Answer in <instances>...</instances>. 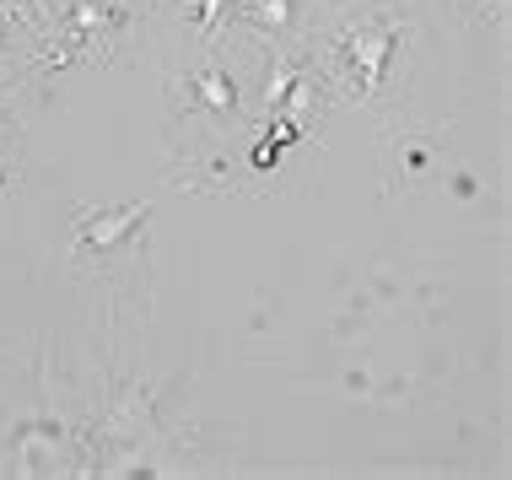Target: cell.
<instances>
[{
  "label": "cell",
  "instance_id": "cell-1",
  "mask_svg": "<svg viewBox=\"0 0 512 480\" xmlns=\"http://www.w3.org/2000/svg\"><path fill=\"white\" fill-rule=\"evenodd\" d=\"M0 464H6V475H17V480L76 475V454H71V443H65L60 421H27V427H17Z\"/></svg>",
  "mask_w": 512,
  "mask_h": 480
},
{
  "label": "cell",
  "instance_id": "cell-2",
  "mask_svg": "<svg viewBox=\"0 0 512 480\" xmlns=\"http://www.w3.org/2000/svg\"><path fill=\"white\" fill-rule=\"evenodd\" d=\"M146 222H151V205L146 200L108 205V211H98V205H81L76 222H71V249L81 259H108V254H119Z\"/></svg>",
  "mask_w": 512,
  "mask_h": 480
},
{
  "label": "cell",
  "instance_id": "cell-3",
  "mask_svg": "<svg viewBox=\"0 0 512 480\" xmlns=\"http://www.w3.org/2000/svg\"><path fill=\"white\" fill-rule=\"evenodd\" d=\"M399 38H405V27H399V22H367V27H345V33H340L345 65H351V92H356V103L378 98L383 71H389Z\"/></svg>",
  "mask_w": 512,
  "mask_h": 480
},
{
  "label": "cell",
  "instance_id": "cell-4",
  "mask_svg": "<svg viewBox=\"0 0 512 480\" xmlns=\"http://www.w3.org/2000/svg\"><path fill=\"white\" fill-rule=\"evenodd\" d=\"M124 22V6L119 0H76L71 17H65V27H71V38H81V44H92V38H108L119 33Z\"/></svg>",
  "mask_w": 512,
  "mask_h": 480
},
{
  "label": "cell",
  "instance_id": "cell-5",
  "mask_svg": "<svg viewBox=\"0 0 512 480\" xmlns=\"http://www.w3.org/2000/svg\"><path fill=\"white\" fill-rule=\"evenodd\" d=\"M189 87H195V103L211 108V114H221V119L238 108V81H232V71H221V65H205Z\"/></svg>",
  "mask_w": 512,
  "mask_h": 480
},
{
  "label": "cell",
  "instance_id": "cell-6",
  "mask_svg": "<svg viewBox=\"0 0 512 480\" xmlns=\"http://www.w3.org/2000/svg\"><path fill=\"white\" fill-rule=\"evenodd\" d=\"M437 162H442L437 141H415V135H410V141H399V173H405V178H426Z\"/></svg>",
  "mask_w": 512,
  "mask_h": 480
},
{
  "label": "cell",
  "instance_id": "cell-7",
  "mask_svg": "<svg viewBox=\"0 0 512 480\" xmlns=\"http://www.w3.org/2000/svg\"><path fill=\"white\" fill-rule=\"evenodd\" d=\"M302 71L292 60H286V54H270V71H265V108L275 114V108H281V98H286V87H292Z\"/></svg>",
  "mask_w": 512,
  "mask_h": 480
},
{
  "label": "cell",
  "instance_id": "cell-8",
  "mask_svg": "<svg viewBox=\"0 0 512 480\" xmlns=\"http://www.w3.org/2000/svg\"><path fill=\"white\" fill-rule=\"evenodd\" d=\"M254 17L270 22V33H292V0H254Z\"/></svg>",
  "mask_w": 512,
  "mask_h": 480
},
{
  "label": "cell",
  "instance_id": "cell-9",
  "mask_svg": "<svg viewBox=\"0 0 512 480\" xmlns=\"http://www.w3.org/2000/svg\"><path fill=\"white\" fill-rule=\"evenodd\" d=\"M232 11V0H195V22H200V33L205 38H216V27H221V17Z\"/></svg>",
  "mask_w": 512,
  "mask_h": 480
},
{
  "label": "cell",
  "instance_id": "cell-10",
  "mask_svg": "<svg viewBox=\"0 0 512 480\" xmlns=\"http://www.w3.org/2000/svg\"><path fill=\"white\" fill-rule=\"evenodd\" d=\"M292 141H302V125H292V119H281V114H275V130H270V146H292Z\"/></svg>",
  "mask_w": 512,
  "mask_h": 480
},
{
  "label": "cell",
  "instance_id": "cell-11",
  "mask_svg": "<svg viewBox=\"0 0 512 480\" xmlns=\"http://www.w3.org/2000/svg\"><path fill=\"white\" fill-rule=\"evenodd\" d=\"M453 195H459V200H480V184L469 173H459V178H453Z\"/></svg>",
  "mask_w": 512,
  "mask_h": 480
},
{
  "label": "cell",
  "instance_id": "cell-12",
  "mask_svg": "<svg viewBox=\"0 0 512 480\" xmlns=\"http://www.w3.org/2000/svg\"><path fill=\"white\" fill-rule=\"evenodd\" d=\"M254 168H275V146H270V141L254 152Z\"/></svg>",
  "mask_w": 512,
  "mask_h": 480
}]
</instances>
